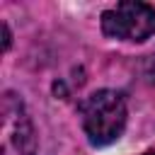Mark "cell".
I'll return each instance as SVG.
<instances>
[{
  "label": "cell",
  "mask_w": 155,
  "mask_h": 155,
  "mask_svg": "<svg viewBox=\"0 0 155 155\" xmlns=\"http://www.w3.org/2000/svg\"><path fill=\"white\" fill-rule=\"evenodd\" d=\"M80 116L87 140L92 145H109L126 128V102L114 90H97L82 102Z\"/></svg>",
  "instance_id": "cell-1"
},
{
  "label": "cell",
  "mask_w": 155,
  "mask_h": 155,
  "mask_svg": "<svg viewBox=\"0 0 155 155\" xmlns=\"http://www.w3.org/2000/svg\"><path fill=\"white\" fill-rule=\"evenodd\" d=\"M36 136L24 102L15 92L0 99V155H34Z\"/></svg>",
  "instance_id": "cell-2"
},
{
  "label": "cell",
  "mask_w": 155,
  "mask_h": 155,
  "mask_svg": "<svg viewBox=\"0 0 155 155\" xmlns=\"http://www.w3.org/2000/svg\"><path fill=\"white\" fill-rule=\"evenodd\" d=\"M102 31L114 39L145 41L155 34V7L148 2H119L102 15Z\"/></svg>",
  "instance_id": "cell-3"
},
{
  "label": "cell",
  "mask_w": 155,
  "mask_h": 155,
  "mask_svg": "<svg viewBox=\"0 0 155 155\" xmlns=\"http://www.w3.org/2000/svg\"><path fill=\"white\" fill-rule=\"evenodd\" d=\"M0 29H2V51H7V48H10V29H7L5 22L0 24Z\"/></svg>",
  "instance_id": "cell-4"
},
{
  "label": "cell",
  "mask_w": 155,
  "mask_h": 155,
  "mask_svg": "<svg viewBox=\"0 0 155 155\" xmlns=\"http://www.w3.org/2000/svg\"><path fill=\"white\" fill-rule=\"evenodd\" d=\"M145 73H148V78L155 82V53L148 58V65H145Z\"/></svg>",
  "instance_id": "cell-5"
},
{
  "label": "cell",
  "mask_w": 155,
  "mask_h": 155,
  "mask_svg": "<svg viewBox=\"0 0 155 155\" xmlns=\"http://www.w3.org/2000/svg\"><path fill=\"white\" fill-rule=\"evenodd\" d=\"M145 155H153V153H145Z\"/></svg>",
  "instance_id": "cell-6"
}]
</instances>
